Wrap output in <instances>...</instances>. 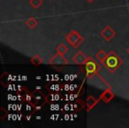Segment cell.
<instances>
[{"label":"cell","mask_w":129,"mask_h":128,"mask_svg":"<svg viewBox=\"0 0 129 128\" xmlns=\"http://www.w3.org/2000/svg\"><path fill=\"white\" fill-rule=\"evenodd\" d=\"M66 40L67 42L74 48H78L84 41V38L80 34L78 31L72 30L66 35Z\"/></svg>","instance_id":"obj_3"},{"label":"cell","mask_w":129,"mask_h":128,"mask_svg":"<svg viewBox=\"0 0 129 128\" xmlns=\"http://www.w3.org/2000/svg\"><path fill=\"white\" fill-rule=\"evenodd\" d=\"M88 60V57L86 56V54L82 52V51H78L74 53V55L73 56L72 61L74 64L76 65H84L85 62Z\"/></svg>","instance_id":"obj_7"},{"label":"cell","mask_w":129,"mask_h":128,"mask_svg":"<svg viewBox=\"0 0 129 128\" xmlns=\"http://www.w3.org/2000/svg\"><path fill=\"white\" fill-rule=\"evenodd\" d=\"M85 103H83L81 101L77 100L75 101H69L67 104L63 107V110L64 111H68V112H77L81 111V109L85 108Z\"/></svg>","instance_id":"obj_4"},{"label":"cell","mask_w":129,"mask_h":128,"mask_svg":"<svg viewBox=\"0 0 129 128\" xmlns=\"http://www.w3.org/2000/svg\"><path fill=\"white\" fill-rule=\"evenodd\" d=\"M86 1H87L88 3H90V4H91V3H93L94 1H95V0H86Z\"/></svg>","instance_id":"obj_17"},{"label":"cell","mask_w":129,"mask_h":128,"mask_svg":"<svg viewBox=\"0 0 129 128\" xmlns=\"http://www.w3.org/2000/svg\"><path fill=\"white\" fill-rule=\"evenodd\" d=\"M85 71H86V77L89 78V77H93L95 75L99 76L100 78L102 77L99 74V69L100 67L98 66L97 62L95 61V59H93L92 57H88V60L85 62Z\"/></svg>","instance_id":"obj_2"},{"label":"cell","mask_w":129,"mask_h":128,"mask_svg":"<svg viewBox=\"0 0 129 128\" xmlns=\"http://www.w3.org/2000/svg\"><path fill=\"white\" fill-rule=\"evenodd\" d=\"M30 63L32 64L33 66H34V67L38 68V67H40V66H41L42 64L43 63V58H42L40 55H38V54H36V55H34L30 59Z\"/></svg>","instance_id":"obj_11"},{"label":"cell","mask_w":129,"mask_h":128,"mask_svg":"<svg viewBox=\"0 0 129 128\" xmlns=\"http://www.w3.org/2000/svg\"><path fill=\"white\" fill-rule=\"evenodd\" d=\"M57 52L61 55H66L67 52H69V49L67 45H64V44H59L58 46L57 47Z\"/></svg>","instance_id":"obj_14"},{"label":"cell","mask_w":129,"mask_h":128,"mask_svg":"<svg viewBox=\"0 0 129 128\" xmlns=\"http://www.w3.org/2000/svg\"><path fill=\"white\" fill-rule=\"evenodd\" d=\"M49 64L51 66H67L68 65V60L64 57V55H61L59 53H56L49 61Z\"/></svg>","instance_id":"obj_5"},{"label":"cell","mask_w":129,"mask_h":128,"mask_svg":"<svg viewBox=\"0 0 129 128\" xmlns=\"http://www.w3.org/2000/svg\"><path fill=\"white\" fill-rule=\"evenodd\" d=\"M106 57H107V52L104 50H99L98 52L95 53V58H96L97 61H99V62H100L102 65L104 64Z\"/></svg>","instance_id":"obj_12"},{"label":"cell","mask_w":129,"mask_h":128,"mask_svg":"<svg viewBox=\"0 0 129 128\" xmlns=\"http://www.w3.org/2000/svg\"><path fill=\"white\" fill-rule=\"evenodd\" d=\"M62 86L57 83H50L47 85V91L49 94H56V93H60Z\"/></svg>","instance_id":"obj_10"},{"label":"cell","mask_w":129,"mask_h":128,"mask_svg":"<svg viewBox=\"0 0 129 128\" xmlns=\"http://www.w3.org/2000/svg\"><path fill=\"white\" fill-rule=\"evenodd\" d=\"M37 24H38V21L36 18H34V17H30V18H28L26 21V25L30 29H35L37 26Z\"/></svg>","instance_id":"obj_13"},{"label":"cell","mask_w":129,"mask_h":128,"mask_svg":"<svg viewBox=\"0 0 129 128\" xmlns=\"http://www.w3.org/2000/svg\"><path fill=\"white\" fill-rule=\"evenodd\" d=\"M100 35L106 42H110L117 36V31L113 28L110 27V26H106L104 29H102Z\"/></svg>","instance_id":"obj_6"},{"label":"cell","mask_w":129,"mask_h":128,"mask_svg":"<svg viewBox=\"0 0 129 128\" xmlns=\"http://www.w3.org/2000/svg\"><path fill=\"white\" fill-rule=\"evenodd\" d=\"M126 52H127V53H128V54H129V46H128V47H127V49H126Z\"/></svg>","instance_id":"obj_18"},{"label":"cell","mask_w":129,"mask_h":128,"mask_svg":"<svg viewBox=\"0 0 129 128\" xmlns=\"http://www.w3.org/2000/svg\"><path fill=\"white\" fill-rule=\"evenodd\" d=\"M122 63H123V61L118 55V53H116L113 51H111L107 53V57L103 65L110 73H114L121 67Z\"/></svg>","instance_id":"obj_1"},{"label":"cell","mask_w":129,"mask_h":128,"mask_svg":"<svg viewBox=\"0 0 129 128\" xmlns=\"http://www.w3.org/2000/svg\"><path fill=\"white\" fill-rule=\"evenodd\" d=\"M114 96L115 95H114V94H113L111 88L109 87V88H107L106 90H104V92L102 93V94L100 95L99 99L102 100L104 103H109V102H111V101H112Z\"/></svg>","instance_id":"obj_8"},{"label":"cell","mask_w":129,"mask_h":128,"mask_svg":"<svg viewBox=\"0 0 129 128\" xmlns=\"http://www.w3.org/2000/svg\"><path fill=\"white\" fill-rule=\"evenodd\" d=\"M28 3L34 9H38L43 6V0H29Z\"/></svg>","instance_id":"obj_16"},{"label":"cell","mask_w":129,"mask_h":128,"mask_svg":"<svg viewBox=\"0 0 129 128\" xmlns=\"http://www.w3.org/2000/svg\"><path fill=\"white\" fill-rule=\"evenodd\" d=\"M128 95H129V93H128Z\"/></svg>","instance_id":"obj_19"},{"label":"cell","mask_w":129,"mask_h":128,"mask_svg":"<svg viewBox=\"0 0 129 128\" xmlns=\"http://www.w3.org/2000/svg\"><path fill=\"white\" fill-rule=\"evenodd\" d=\"M99 100L100 99H95V98L92 95H88L86 99V101H85L87 111H90L91 109H93V108L95 107V105L97 104Z\"/></svg>","instance_id":"obj_9"},{"label":"cell","mask_w":129,"mask_h":128,"mask_svg":"<svg viewBox=\"0 0 129 128\" xmlns=\"http://www.w3.org/2000/svg\"><path fill=\"white\" fill-rule=\"evenodd\" d=\"M61 99V95L59 93H56V94H49L48 96H46L47 101L50 102H55V101H58Z\"/></svg>","instance_id":"obj_15"}]
</instances>
